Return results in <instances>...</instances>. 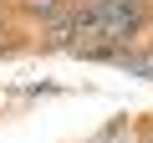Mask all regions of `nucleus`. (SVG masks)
<instances>
[{
	"label": "nucleus",
	"instance_id": "1",
	"mask_svg": "<svg viewBox=\"0 0 153 143\" xmlns=\"http://www.w3.org/2000/svg\"><path fill=\"white\" fill-rule=\"evenodd\" d=\"M97 41L112 46H138L153 41V0H87Z\"/></svg>",
	"mask_w": 153,
	"mask_h": 143
},
{
	"label": "nucleus",
	"instance_id": "2",
	"mask_svg": "<svg viewBox=\"0 0 153 143\" xmlns=\"http://www.w3.org/2000/svg\"><path fill=\"white\" fill-rule=\"evenodd\" d=\"M76 5V0H10V16H16V26H26L31 36H41V31H51L66 10Z\"/></svg>",
	"mask_w": 153,
	"mask_h": 143
},
{
	"label": "nucleus",
	"instance_id": "3",
	"mask_svg": "<svg viewBox=\"0 0 153 143\" xmlns=\"http://www.w3.org/2000/svg\"><path fill=\"white\" fill-rule=\"evenodd\" d=\"M36 51V36L26 26H16L10 10H0V61H16V56H31Z\"/></svg>",
	"mask_w": 153,
	"mask_h": 143
},
{
	"label": "nucleus",
	"instance_id": "4",
	"mask_svg": "<svg viewBox=\"0 0 153 143\" xmlns=\"http://www.w3.org/2000/svg\"><path fill=\"white\" fill-rule=\"evenodd\" d=\"M117 72H128V77H138V82H148V87H153V41L128 46V51L117 56Z\"/></svg>",
	"mask_w": 153,
	"mask_h": 143
},
{
	"label": "nucleus",
	"instance_id": "5",
	"mask_svg": "<svg viewBox=\"0 0 153 143\" xmlns=\"http://www.w3.org/2000/svg\"><path fill=\"white\" fill-rule=\"evenodd\" d=\"M87 143H133V118H128V112H117V118H112L102 133H92Z\"/></svg>",
	"mask_w": 153,
	"mask_h": 143
},
{
	"label": "nucleus",
	"instance_id": "6",
	"mask_svg": "<svg viewBox=\"0 0 153 143\" xmlns=\"http://www.w3.org/2000/svg\"><path fill=\"white\" fill-rule=\"evenodd\" d=\"M0 10H10V0H0Z\"/></svg>",
	"mask_w": 153,
	"mask_h": 143
}]
</instances>
